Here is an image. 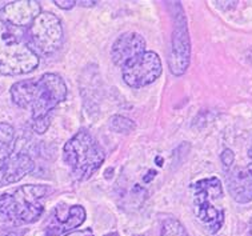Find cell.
Wrapping results in <instances>:
<instances>
[{
	"label": "cell",
	"mask_w": 252,
	"mask_h": 236,
	"mask_svg": "<svg viewBox=\"0 0 252 236\" xmlns=\"http://www.w3.org/2000/svg\"><path fill=\"white\" fill-rule=\"evenodd\" d=\"M11 98L20 108L31 111L33 131L44 134L51 122V112L67 98V86L56 73H44L37 80H22L11 87Z\"/></svg>",
	"instance_id": "6da1fadb"
},
{
	"label": "cell",
	"mask_w": 252,
	"mask_h": 236,
	"mask_svg": "<svg viewBox=\"0 0 252 236\" xmlns=\"http://www.w3.org/2000/svg\"><path fill=\"white\" fill-rule=\"evenodd\" d=\"M50 188L27 184L0 195V220L22 226L39 220L44 212V199Z\"/></svg>",
	"instance_id": "7a4b0ae2"
},
{
	"label": "cell",
	"mask_w": 252,
	"mask_h": 236,
	"mask_svg": "<svg viewBox=\"0 0 252 236\" xmlns=\"http://www.w3.org/2000/svg\"><path fill=\"white\" fill-rule=\"evenodd\" d=\"M37 66L39 56L23 36V32L0 19V75H24Z\"/></svg>",
	"instance_id": "3957f363"
},
{
	"label": "cell",
	"mask_w": 252,
	"mask_h": 236,
	"mask_svg": "<svg viewBox=\"0 0 252 236\" xmlns=\"http://www.w3.org/2000/svg\"><path fill=\"white\" fill-rule=\"evenodd\" d=\"M63 159L73 176L87 180L104 163L106 154L90 132L80 130L65 143Z\"/></svg>",
	"instance_id": "277c9868"
},
{
	"label": "cell",
	"mask_w": 252,
	"mask_h": 236,
	"mask_svg": "<svg viewBox=\"0 0 252 236\" xmlns=\"http://www.w3.org/2000/svg\"><path fill=\"white\" fill-rule=\"evenodd\" d=\"M193 209L197 219L211 234H215L224 223V211L214 205L212 200L223 196L221 182L218 177H207L193 184Z\"/></svg>",
	"instance_id": "5b68a950"
},
{
	"label": "cell",
	"mask_w": 252,
	"mask_h": 236,
	"mask_svg": "<svg viewBox=\"0 0 252 236\" xmlns=\"http://www.w3.org/2000/svg\"><path fill=\"white\" fill-rule=\"evenodd\" d=\"M170 9L172 12L174 31L171 37V51L168 66L175 76H182L186 73L189 59H191V40L188 32L187 18L184 15L183 7L178 1H171Z\"/></svg>",
	"instance_id": "8992f818"
},
{
	"label": "cell",
	"mask_w": 252,
	"mask_h": 236,
	"mask_svg": "<svg viewBox=\"0 0 252 236\" xmlns=\"http://www.w3.org/2000/svg\"><path fill=\"white\" fill-rule=\"evenodd\" d=\"M28 43L37 56L55 54L63 43V26L60 19L51 12H41L30 26Z\"/></svg>",
	"instance_id": "52a82bcc"
},
{
	"label": "cell",
	"mask_w": 252,
	"mask_h": 236,
	"mask_svg": "<svg viewBox=\"0 0 252 236\" xmlns=\"http://www.w3.org/2000/svg\"><path fill=\"white\" fill-rule=\"evenodd\" d=\"M123 80L132 88H142L151 84L161 75V60L154 51H146L139 58L122 68Z\"/></svg>",
	"instance_id": "ba28073f"
},
{
	"label": "cell",
	"mask_w": 252,
	"mask_h": 236,
	"mask_svg": "<svg viewBox=\"0 0 252 236\" xmlns=\"http://www.w3.org/2000/svg\"><path fill=\"white\" fill-rule=\"evenodd\" d=\"M146 52V40L136 32H126L115 40L111 58L115 66L124 68L132 60Z\"/></svg>",
	"instance_id": "9c48e42d"
},
{
	"label": "cell",
	"mask_w": 252,
	"mask_h": 236,
	"mask_svg": "<svg viewBox=\"0 0 252 236\" xmlns=\"http://www.w3.org/2000/svg\"><path fill=\"white\" fill-rule=\"evenodd\" d=\"M41 14L39 1L35 0H20L11 1L0 9V19L4 23L16 28L28 27Z\"/></svg>",
	"instance_id": "30bf717a"
},
{
	"label": "cell",
	"mask_w": 252,
	"mask_h": 236,
	"mask_svg": "<svg viewBox=\"0 0 252 236\" xmlns=\"http://www.w3.org/2000/svg\"><path fill=\"white\" fill-rule=\"evenodd\" d=\"M86 220V209L82 205H72L63 213V205H58L54 209L50 226L46 228V236H63L82 226Z\"/></svg>",
	"instance_id": "8fae6325"
},
{
	"label": "cell",
	"mask_w": 252,
	"mask_h": 236,
	"mask_svg": "<svg viewBox=\"0 0 252 236\" xmlns=\"http://www.w3.org/2000/svg\"><path fill=\"white\" fill-rule=\"evenodd\" d=\"M229 195L236 203L247 204L252 202V176L244 168H235L227 175Z\"/></svg>",
	"instance_id": "7c38bea8"
},
{
	"label": "cell",
	"mask_w": 252,
	"mask_h": 236,
	"mask_svg": "<svg viewBox=\"0 0 252 236\" xmlns=\"http://www.w3.org/2000/svg\"><path fill=\"white\" fill-rule=\"evenodd\" d=\"M35 168L33 160L27 154H14L11 156L7 167H5L4 177H3V186L12 184L23 179L27 173L32 172Z\"/></svg>",
	"instance_id": "4fadbf2b"
},
{
	"label": "cell",
	"mask_w": 252,
	"mask_h": 236,
	"mask_svg": "<svg viewBox=\"0 0 252 236\" xmlns=\"http://www.w3.org/2000/svg\"><path fill=\"white\" fill-rule=\"evenodd\" d=\"M15 154V130L8 123H0V186H3L5 167Z\"/></svg>",
	"instance_id": "5bb4252c"
},
{
	"label": "cell",
	"mask_w": 252,
	"mask_h": 236,
	"mask_svg": "<svg viewBox=\"0 0 252 236\" xmlns=\"http://www.w3.org/2000/svg\"><path fill=\"white\" fill-rule=\"evenodd\" d=\"M160 236H189L183 224L174 218L165 219L161 224Z\"/></svg>",
	"instance_id": "9a60e30c"
},
{
	"label": "cell",
	"mask_w": 252,
	"mask_h": 236,
	"mask_svg": "<svg viewBox=\"0 0 252 236\" xmlns=\"http://www.w3.org/2000/svg\"><path fill=\"white\" fill-rule=\"evenodd\" d=\"M108 126H110L111 131L118 132V134H128L133 131L136 124L131 120V119L122 116V115H115L108 120Z\"/></svg>",
	"instance_id": "2e32d148"
},
{
	"label": "cell",
	"mask_w": 252,
	"mask_h": 236,
	"mask_svg": "<svg viewBox=\"0 0 252 236\" xmlns=\"http://www.w3.org/2000/svg\"><path fill=\"white\" fill-rule=\"evenodd\" d=\"M220 159H221V163L224 166L225 168H229L235 162V154L234 151L229 150V148H225L221 155H220Z\"/></svg>",
	"instance_id": "e0dca14e"
},
{
	"label": "cell",
	"mask_w": 252,
	"mask_h": 236,
	"mask_svg": "<svg viewBox=\"0 0 252 236\" xmlns=\"http://www.w3.org/2000/svg\"><path fill=\"white\" fill-rule=\"evenodd\" d=\"M54 3L62 9H71L73 5L76 4V1H73V0H62V1L60 0H55Z\"/></svg>",
	"instance_id": "ac0fdd59"
},
{
	"label": "cell",
	"mask_w": 252,
	"mask_h": 236,
	"mask_svg": "<svg viewBox=\"0 0 252 236\" xmlns=\"http://www.w3.org/2000/svg\"><path fill=\"white\" fill-rule=\"evenodd\" d=\"M65 236H95L92 234L91 230H84V231H78V232H73V234H68V235Z\"/></svg>",
	"instance_id": "d6986e66"
},
{
	"label": "cell",
	"mask_w": 252,
	"mask_h": 236,
	"mask_svg": "<svg viewBox=\"0 0 252 236\" xmlns=\"http://www.w3.org/2000/svg\"><path fill=\"white\" fill-rule=\"evenodd\" d=\"M79 3H80V4L82 5H86V7H91V5H95L96 4V1H79Z\"/></svg>",
	"instance_id": "ffe728a7"
},
{
	"label": "cell",
	"mask_w": 252,
	"mask_h": 236,
	"mask_svg": "<svg viewBox=\"0 0 252 236\" xmlns=\"http://www.w3.org/2000/svg\"><path fill=\"white\" fill-rule=\"evenodd\" d=\"M0 236H18L16 232H4V234H0Z\"/></svg>",
	"instance_id": "44dd1931"
},
{
	"label": "cell",
	"mask_w": 252,
	"mask_h": 236,
	"mask_svg": "<svg viewBox=\"0 0 252 236\" xmlns=\"http://www.w3.org/2000/svg\"><path fill=\"white\" fill-rule=\"evenodd\" d=\"M246 169H247V171H248V173H250V175H251V176H252V163H250V164H248V167L246 168Z\"/></svg>",
	"instance_id": "7402d4cb"
},
{
	"label": "cell",
	"mask_w": 252,
	"mask_h": 236,
	"mask_svg": "<svg viewBox=\"0 0 252 236\" xmlns=\"http://www.w3.org/2000/svg\"><path fill=\"white\" fill-rule=\"evenodd\" d=\"M248 236H252V219L250 223V227H248Z\"/></svg>",
	"instance_id": "603a6c76"
},
{
	"label": "cell",
	"mask_w": 252,
	"mask_h": 236,
	"mask_svg": "<svg viewBox=\"0 0 252 236\" xmlns=\"http://www.w3.org/2000/svg\"><path fill=\"white\" fill-rule=\"evenodd\" d=\"M107 236H118V234H114V232H112V234H108Z\"/></svg>",
	"instance_id": "cb8c5ba5"
},
{
	"label": "cell",
	"mask_w": 252,
	"mask_h": 236,
	"mask_svg": "<svg viewBox=\"0 0 252 236\" xmlns=\"http://www.w3.org/2000/svg\"><path fill=\"white\" fill-rule=\"evenodd\" d=\"M250 156L252 158V144H251V148H250Z\"/></svg>",
	"instance_id": "d4e9b609"
},
{
	"label": "cell",
	"mask_w": 252,
	"mask_h": 236,
	"mask_svg": "<svg viewBox=\"0 0 252 236\" xmlns=\"http://www.w3.org/2000/svg\"><path fill=\"white\" fill-rule=\"evenodd\" d=\"M133 236H143V235H133Z\"/></svg>",
	"instance_id": "484cf974"
}]
</instances>
